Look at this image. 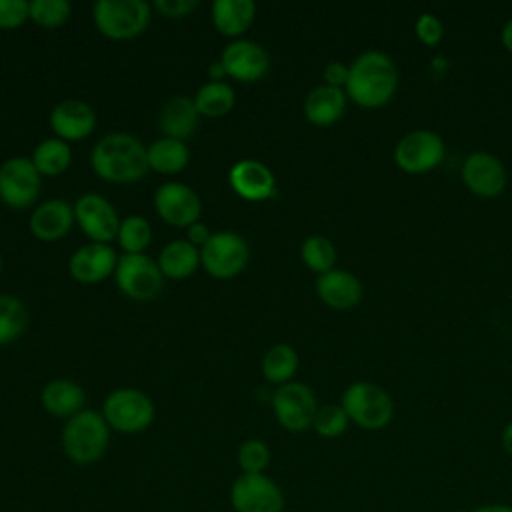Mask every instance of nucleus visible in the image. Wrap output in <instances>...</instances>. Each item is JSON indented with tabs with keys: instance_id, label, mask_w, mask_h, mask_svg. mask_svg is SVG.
I'll return each instance as SVG.
<instances>
[{
	"instance_id": "nucleus-1",
	"label": "nucleus",
	"mask_w": 512,
	"mask_h": 512,
	"mask_svg": "<svg viewBox=\"0 0 512 512\" xmlns=\"http://www.w3.org/2000/svg\"><path fill=\"white\" fill-rule=\"evenodd\" d=\"M398 84L394 60L380 50H366L350 64L344 92L362 108H382L396 96Z\"/></svg>"
},
{
	"instance_id": "nucleus-2",
	"label": "nucleus",
	"mask_w": 512,
	"mask_h": 512,
	"mask_svg": "<svg viewBox=\"0 0 512 512\" xmlns=\"http://www.w3.org/2000/svg\"><path fill=\"white\" fill-rule=\"evenodd\" d=\"M146 150L136 136L110 132L94 144L90 164L98 178L114 184H130L142 180L148 172Z\"/></svg>"
},
{
	"instance_id": "nucleus-3",
	"label": "nucleus",
	"mask_w": 512,
	"mask_h": 512,
	"mask_svg": "<svg viewBox=\"0 0 512 512\" xmlns=\"http://www.w3.org/2000/svg\"><path fill=\"white\" fill-rule=\"evenodd\" d=\"M110 426L102 412L84 408L68 418L62 428V450L66 458L78 466H90L104 458L110 444Z\"/></svg>"
},
{
	"instance_id": "nucleus-4",
	"label": "nucleus",
	"mask_w": 512,
	"mask_h": 512,
	"mask_svg": "<svg viewBox=\"0 0 512 512\" xmlns=\"http://www.w3.org/2000/svg\"><path fill=\"white\" fill-rule=\"evenodd\" d=\"M340 406L346 410L352 424L362 430H382L394 418V400L378 384L368 380H356L346 386L340 398Z\"/></svg>"
},
{
	"instance_id": "nucleus-5",
	"label": "nucleus",
	"mask_w": 512,
	"mask_h": 512,
	"mask_svg": "<svg viewBox=\"0 0 512 512\" xmlns=\"http://www.w3.org/2000/svg\"><path fill=\"white\" fill-rule=\"evenodd\" d=\"M102 416L110 430L138 434L154 422L156 408L146 392L138 388H118L104 398Z\"/></svg>"
},
{
	"instance_id": "nucleus-6",
	"label": "nucleus",
	"mask_w": 512,
	"mask_h": 512,
	"mask_svg": "<svg viewBox=\"0 0 512 512\" xmlns=\"http://www.w3.org/2000/svg\"><path fill=\"white\" fill-rule=\"evenodd\" d=\"M98 32L110 40L140 36L150 22V4L144 0H98L92 8Z\"/></svg>"
},
{
	"instance_id": "nucleus-7",
	"label": "nucleus",
	"mask_w": 512,
	"mask_h": 512,
	"mask_svg": "<svg viewBox=\"0 0 512 512\" xmlns=\"http://www.w3.org/2000/svg\"><path fill=\"white\" fill-rule=\"evenodd\" d=\"M234 512H284L286 496L268 474H238L228 490Z\"/></svg>"
},
{
	"instance_id": "nucleus-8",
	"label": "nucleus",
	"mask_w": 512,
	"mask_h": 512,
	"mask_svg": "<svg viewBox=\"0 0 512 512\" xmlns=\"http://www.w3.org/2000/svg\"><path fill=\"white\" fill-rule=\"evenodd\" d=\"M248 260L250 246L238 232H216L200 248V264L212 278H234L246 268Z\"/></svg>"
},
{
	"instance_id": "nucleus-9",
	"label": "nucleus",
	"mask_w": 512,
	"mask_h": 512,
	"mask_svg": "<svg viewBox=\"0 0 512 512\" xmlns=\"http://www.w3.org/2000/svg\"><path fill=\"white\" fill-rule=\"evenodd\" d=\"M272 412L276 422L288 432H304L312 428L318 412L316 394L304 382H286L272 394Z\"/></svg>"
},
{
	"instance_id": "nucleus-10",
	"label": "nucleus",
	"mask_w": 512,
	"mask_h": 512,
	"mask_svg": "<svg viewBox=\"0 0 512 512\" xmlns=\"http://www.w3.org/2000/svg\"><path fill=\"white\" fill-rule=\"evenodd\" d=\"M446 144L440 134L432 130H412L404 134L394 146V164L406 174H424L442 164Z\"/></svg>"
},
{
	"instance_id": "nucleus-11",
	"label": "nucleus",
	"mask_w": 512,
	"mask_h": 512,
	"mask_svg": "<svg viewBox=\"0 0 512 512\" xmlns=\"http://www.w3.org/2000/svg\"><path fill=\"white\" fill-rule=\"evenodd\" d=\"M114 280L122 294L138 302L152 300L162 290V284H164V276L160 272L158 262H154L146 254L118 256Z\"/></svg>"
},
{
	"instance_id": "nucleus-12",
	"label": "nucleus",
	"mask_w": 512,
	"mask_h": 512,
	"mask_svg": "<svg viewBox=\"0 0 512 512\" xmlns=\"http://www.w3.org/2000/svg\"><path fill=\"white\" fill-rule=\"evenodd\" d=\"M42 188V176L30 158L12 156L0 164V200L14 210L30 208Z\"/></svg>"
},
{
	"instance_id": "nucleus-13",
	"label": "nucleus",
	"mask_w": 512,
	"mask_h": 512,
	"mask_svg": "<svg viewBox=\"0 0 512 512\" xmlns=\"http://www.w3.org/2000/svg\"><path fill=\"white\" fill-rule=\"evenodd\" d=\"M74 218L80 230L92 240L100 244H108L116 240L120 218L116 208L100 194L86 192L74 202Z\"/></svg>"
},
{
	"instance_id": "nucleus-14",
	"label": "nucleus",
	"mask_w": 512,
	"mask_h": 512,
	"mask_svg": "<svg viewBox=\"0 0 512 512\" xmlns=\"http://www.w3.org/2000/svg\"><path fill=\"white\" fill-rule=\"evenodd\" d=\"M154 208L164 222L176 228H188L200 220L202 202L188 184L164 182L154 192Z\"/></svg>"
},
{
	"instance_id": "nucleus-15",
	"label": "nucleus",
	"mask_w": 512,
	"mask_h": 512,
	"mask_svg": "<svg viewBox=\"0 0 512 512\" xmlns=\"http://www.w3.org/2000/svg\"><path fill=\"white\" fill-rule=\"evenodd\" d=\"M464 186L480 198H496L506 188V168L502 160L490 152L476 150L462 164Z\"/></svg>"
},
{
	"instance_id": "nucleus-16",
	"label": "nucleus",
	"mask_w": 512,
	"mask_h": 512,
	"mask_svg": "<svg viewBox=\"0 0 512 512\" xmlns=\"http://www.w3.org/2000/svg\"><path fill=\"white\" fill-rule=\"evenodd\" d=\"M220 62L226 70V76L238 82H258L270 68V56L264 46L246 38H238L226 44Z\"/></svg>"
},
{
	"instance_id": "nucleus-17",
	"label": "nucleus",
	"mask_w": 512,
	"mask_h": 512,
	"mask_svg": "<svg viewBox=\"0 0 512 512\" xmlns=\"http://www.w3.org/2000/svg\"><path fill=\"white\" fill-rule=\"evenodd\" d=\"M50 128L56 138L64 142H74L90 136L96 128V112L94 108L78 98L60 100L50 110Z\"/></svg>"
},
{
	"instance_id": "nucleus-18",
	"label": "nucleus",
	"mask_w": 512,
	"mask_h": 512,
	"mask_svg": "<svg viewBox=\"0 0 512 512\" xmlns=\"http://www.w3.org/2000/svg\"><path fill=\"white\" fill-rule=\"evenodd\" d=\"M228 182L232 190L248 202H262L276 194V178L272 170L254 158L238 160L228 172Z\"/></svg>"
},
{
	"instance_id": "nucleus-19",
	"label": "nucleus",
	"mask_w": 512,
	"mask_h": 512,
	"mask_svg": "<svg viewBox=\"0 0 512 512\" xmlns=\"http://www.w3.org/2000/svg\"><path fill=\"white\" fill-rule=\"evenodd\" d=\"M118 264V256L110 244L88 242L80 246L68 260V272L82 284H96L112 276Z\"/></svg>"
},
{
	"instance_id": "nucleus-20",
	"label": "nucleus",
	"mask_w": 512,
	"mask_h": 512,
	"mask_svg": "<svg viewBox=\"0 0 512 512\" xmlns=\"http://www.w3.org/2000/svg\"><path fill=\"white\" fill-rule=\"evenodd\" d=\"M74 222H76L74 206L68 204L66 200L52 198V200L40 202L32 210L30 232L42 242H56L70 232Z\"/></svg>"
},
{
	"instance_id": "nucleus-21",
	"label": "nucleus",
	"mask_w": 512,
	"mask_h": 512,
	"mask_svg": "<svg viewBox=\"0 0 512 512\" xmlns=\"http://www.w3.org/2000/svg\"><path fill=\"white\" fill-rule=\"evenodd\" d=\"M316 294L334 310H350L362 300V284L352 272L332 268L316 278Z\"/></svg>"
},
{
	"instance_id": "nucleus-22",
	"label": "nucleus",
	"mask_w": 512,
	"mask_h": 512,
	"mask_svg": "<svg viewBox=\"0 0 512 512\" xmlns=\"http://www.w3.org/2000/svg\"><path fill=\"white\" fill-rule=\"evenodd\" d=\"M84 388L68 378H54L44 384L40 392L42 408L56 418H72L84 410Z\"/></svg>"
},
{
	"instance_id": "nucleus-23",
	"label": "nucleus",
	"mask_w": 512,
	"mask_h": 512,
	"mask_svg": "<svg viewBox=\"0 0 512 512\" xmlns=\"http://www.w3.org/2000/svg\"><path fill=\"white\" fill-rule=\"evenodd\" d=\"M348 96L342 88L320 84L304 98V116L314 126H330L346 112Z\"/></svg>"
},
{
	"instance_id": "nucleus-24",
	"label": "nucleus",
	"mask_w": 512,
	"mask_h": 512,
	"mask_svg": "<svg viewBox=\"0 0 512 512\" xmlns=\"http://www.w3.org/2000/svg\"><path fill=\"white\" fill-rule=\"evenodd\" d=\"M210 14L220 34L238 40L252 26L256 4L252 0H214Z\"/></svg>"
},
{
	"instance_id": "nucleus-25",
	"label": "nucleus",
	"mask_w": 512,
	"mask_h": 512,
	"mask_svg": "<svg viewBox=\"0 0 512 512\" xmlns=\"http://www.w3.org/2000/svg\"><path fill=\"white\" fill-rule=\"evenodd\" d=\"M198 110L194 104V98L188 96H174L170 98L162 112H160V130L164 136L168 138H176V140H186L198 124Z\"/></svg>"
},
{
	"instance_id": "nucleus-26",
	"label": "nucleus",
	"mask_w": 512,
	"mask_h": 512,
	"mask_svg": "<svg viewBox=\"0 0 512 512\" xmlns=\"http://www.w3.org/2000/svg\"><path fill=\"white\" fill-rule=\"evenodd\" d=\"M158 266L164 278L184 280L196 272L200 266V248L190 244L188 240H172L168 242L158 256Z\"/></svg>"
},
{
	"instance_id": "nucleus-27",
	"label": "nucleus",
	"mask_w": 512,
	"mask_h": 512,
	"mask_svg": "<svg viewBox=\"0 0 512 512\" xmlns=\"http://www.w3.org/2000/svg\"><path fill=\"white\" fill-rule=\"evenodd\" d=\"M148 168L160 172V174H176L186 168L190 160V150L184 144V140L162 136L154 140L148 150Z\"/></svg>"
},
{
	"instance_id": "nucleus-28",
	"label": "nucleus",
	"mask_w": 512,
	"mask_h": 512,
	"mask_svg": "<svg viewBox=\"0 0 512 512\" xmlns=\"http://www.w3.org/2000/svg\"><path fill=\"white\" fill-rule=\"evenodd\" d=\"M32 164L40 176H60L72 162V148L68 142L52 136L42 140L32 152Z\"/></svg>"
},
{
	"instance_id": "nucleus-29",
	"label": "nucleus",
	"mask_w": 512,
	"mask_h": 512,
	"mask_svg": "<svg viewBox=\"0 0 512 512\" xmlns=\"http://www.w3.org/2000/svg\"><path fill=\"white\" fill-rule=\"evenodd\" d=\"M298 352L290 344H274L262 356V376L270 384L292 382L298 370Z\"/></svg>"
},
{
	"instance_id": "nucleus-30",
	"label": "nucleus",
	"mask_w": 512,
	"mask_h": 512,
	"mask_svg": "<svg viewBox=\"0 0 512 512\" xmlns=\"http://www.w3.org/2000/svg\"><path fill=\"white\" fill-rule=\"evenodd\" d=\"M236 96L230 84L222 82H206L204 86H200L194 94V104L200 116H208V118H218L228 114L234 108Z\"/></svg>"
},
{
	"instance_id": "nucleus-31",
	"label": "nucleus",
	"mask_w": 512,
	"mask_h": 512,
	"mask_svg": "<svg viewBox=\"0 0 512 512\" xmlns=\"http://www.w3.org/2000/svg\"><path fill=\"white\" fill-rule=\"evenodd\" d=\"M28 326L24 302L12 294H0V344L14 342Z\"/></svg>"
},
{
	"instance_id": "nucleus-32",
	"label": "nucleus",
	"mask_w": 512,
	"mask_h": 512,
	"mask_svg": "<svg viewBox=\"0 0 512 512\" xmlns=\"http://www.w3.org/2000/svg\"><path fill=\"white\" fill-rule=\"evenodd\" d=\"M300 256L306 268L316 272L318 276L324 272H330L336 264V246L332 244L330 238L322 234H310L304 238L300 246Z\"/></svg>"
},
{
	"instance_id": "nucleus-33",
	"label": "nucleus",
	"mask_w": 512,
	"mask_h": 512,
	"mask_svg": "<svg viewBox=\"0 0 512 512\" xmlns=\"http://www.w3.org/2000/svg\"><path fill=\"white\" fill-rule=\"evenodd\" d=\"M116 240L124 250V254H144V250L150 246V240H152V226L140 214L126 216L120 222Z\"/></svg>"
},
{
	"instance_id": "nucleus-34",
	"label": "nucleus",
	"mask_w": 512,
	"mask_h": 512,
	"mask_svg": "<svg viewBox=\"0 0 512 512\" xmlns=\"http://www.w3.org/2000/svg\"><path fill=\"white\" fill-rule=\"evenodd\" d=\"M272 460V452L268 444L260 438H248L238 446L236 462L240 474H266Z\"/></svg>"
},
{
	"instance_id": "nucleus-35",
	"label": "nucleus",
	"mask_w": 512,
	"mask_h": 512,
	"mask_svg": "<svg viewBox=\"0 0 512 512\" xmlns=\"http://www.w3.org/2000/svg\"><path fill=\"white\" fill-rule=\"evenodd\" d=\"M348 426H350V418L340 404L318 406V412L312 422V430L320 438H328V440L342 436L348 430Z\"/></svg>"
},
{
	"instance_id": "nucleus-36",
	"label": "nucleus",
	"mask_w": 512,
	"mask_h": 512,
	"mask_svg": "<svg viewBox=\"0 0 512 512\" xmlns=\"http://www.w3.org/2000/svg\"><path fill=\"white\" fill-rule=\"evenodd\" d=\"M70 10L68 0H32L30 20L42 28H56L70 18Z\"/></svg>"
},
{
	"instance_id": "nucleus-37",
	"label": "nucleus",
	"mask_w": 512,
	"mask_h": 512,
	"mask_svg": "<svg viewBox=\"0 0 512 512\" xmlns=\"http://www.w3.org/2000/svg\"><path fill=\"white\" fill-rule=\"evenodd\" d=\"M30 18V2L26 0H0V28L12 30Z\"/></svg>"
},
{
	"instance_id": "nucleus-38",
	"label": "nucleus",
	"mask_w": 512,
	"mask_h": 512,
	"mask_svg": "<svg viewBox=\"0 0 512 512\" xmlns=\"http://www.w3.org/2000/svg\"><path fill=\"white\" fill-rule=\"evenodd\" d=\"M414 32L418 36V40L424 44V46H438L442 36H444V26L440 22L438 16L430 14V12H422L418 18H416V24H414Z\"/></svg>"
},
{
	"instance_id": "nucleus-39",
	"label": "nucleus",
	"mask_w": 512,
	"mask_h": 512,
	"mask_svg": "<svg viewBox=\"0 0 512 512\" xmlns=\"http://www.w3.org/2000/svg\"><path fill=\"white\" fill-rule=\"evenodd\" d=\"M154 8L166 18H184L198 8L196 0H156Z\"/></svg>"
},
{
	"instance_id": "nucleus-40",
	"label": "nucleus",
	"mask_w": 512,
	"mask_h": 512,
	"mask_svg": "<svg viewBox=\"0 0 512 512\" xmlns=\"http://www.w3.org/2000/svg\"><path fill=\"white\" fill-rule=\"evenodd\" d=\"M348 74H350V66H346L344 62L340 60H332L326 64L322 76H324V84L328 86H334V88H342L346 86L348 82Z\"/></svg>"
},
{
	"instance_id": "nucleus-41",
	"label": "nucleus",
	"mask_w": 512,
	"mask_h": 512,
	"mask_svg": "<svg viewBox=\"0 0 512 512\" xmlns=\"http://www.w3.org/2000/svg\"><path fill=\"white\" fill-rule=\"evenodd\" d=\"M210 236H212V232H210L208 226L202 224L200 220L186 228V240H188L190 244H194L196 248H202V246L210 240Z\"/></svg>"
},
{
	"instance_id": "nucleus-42",
	"label": "nucleus",
	"mask_w": 512,
	"mask_h": 512,
	"mask_svg": "<svg viewBox=\"0 0 512 512\" xmlns=\"http://www.w3.org/2000/svg\"><path fill=\"white\" fill-rule=\"evenodd\" d=\"M472 512H512V506L506 502H490L474 508Z\"/></svg>"
},
{
	"instance_id": "nucleus-43",
	"label": "nucleus",
	"mask_w": 512,
	"mask_h": 512,
	"mask_svg": "<svg viewBox=\"0 0 512 512\" xmlns=\"http://www.w3.org/2000/svg\"><path fill=\"white\" fill-rule=\"evenodd\" d=\"M208 76H210V82H222V78H226V70H224V66H222L220 60L210 62V66H208Z\"/></svg>"
},
{
	"instance_id": "nucleus-44",
	"label": "nucleus",
	"mask_w": 512,
	"mask_h": 512,
	"mask_svg": "<svg viewBox=\"0 0 512 512\" xmlns=\"http://www.w3.org/2000/svg\"><path fill=\"white\" fill-rule=\"evenodd\" d=\"M500 442H502L504 452L512 458V420L504 426V430H502V434H500Z\"/></svg>"
},
{
	"instance_id": "nucleus-45",
	"label": "nucleus",
	"mask_w": 512,
	"mask_h": 512,
	"mask_svg": "<svg viewBox=\"0 0 512 512\" xmlns=\"http://www.w3.org/2000/svg\"><path fill=\"white\" fill-rule=\"evenodd\" d=\"M500 40H502V46H504L508 52H512V18L502 26Z\"/></svg>"
},
{
	"instance_id": "nucleus-46",
	"label": "nucleus",
	"mask_w": 512,
	"mask_h": 512,
	"mask_svg": "<svg viewBox=\"0 0 512 512\" xmlns=\"http://www.w3.org/2000/svg\"><path fill=\"white\" fill-rule=\"evenodd\" d=\"M0 270H2V258H0Z\"/></svg>"
}]
</instances>
